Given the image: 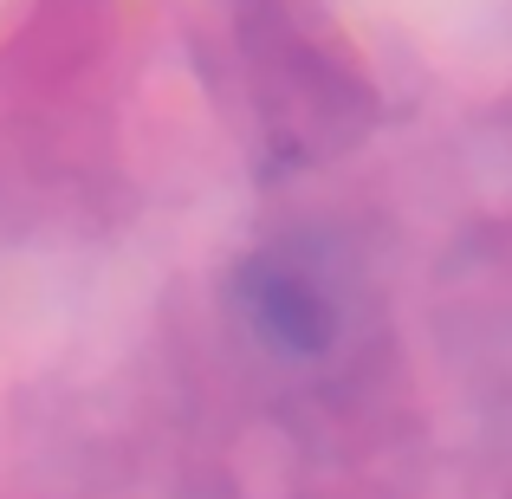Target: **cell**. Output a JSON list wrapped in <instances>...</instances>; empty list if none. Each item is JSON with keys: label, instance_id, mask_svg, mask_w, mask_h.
Here are the masks:
<instances>
[]
</instances>
